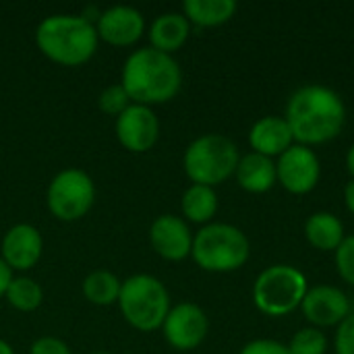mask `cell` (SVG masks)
<instances>
[{"label":"cell","instance_id":"cell-23","mask_svg":"<svg viewBox=\"0 0 354 354\" xmlns=\"http://www.w3.org/2000/svg\"><path fill=\"white\" fill-rule=\"evenodd\" d=\"M4 299H6V303L12 309H17L21 313H31V311H35L41 305L44 290H41V286L33 278H29V276H15L12 282L6 288Z\"/></svg>","mask_w":354,"mask_h":354},{"label":"cell","instance_id":"cell-1","mask_svg":"<svg viewBox=\"0 0 354 354\" xmlns=\"http://www.w3.org/2000/svg\"><path fill=\"white\" fill-rule=\"evenodd\" d=\"M284 118L299 145H322L340 135L346 120L342 97L319 83L299 87L286 104Z\"/></svg>","mask_w":354,"mask_h":354},{"label":"cell","instance_id":"cell-9","mask_svg":"<svg viewBox=\"0 0 354 354\" xmlns=\"http://www.w3.org/2000/svg\"><path fill=\"white\" fill-rule=\"evenodd\" d=\"M276 178L284 191L307 195L322 178V162L311 147L295 143L276 160Z\"/></svg>","mask_w":354,"mask_h":354},{"label":"cell","instance_id":"cell-31","mask_svg":"<svg viewBox=\"0 0 354 354\" xmlns=\"http://www.w3.org/2000/svg\"><path fill=\"white\" fill-rule=\"evenodd\" d=\"M344 203H346V209L354 216V178L344 187Z\"/></svg>","mask_w":354,"mask_h":354},{"label":"cell","instance_id":"cell-14","mask_svg":"<svg viewBox=\"0 0 354 354\" xmlns=\"http://www.w3.org/2000/svg\"><path fill=\"white\" fill-rule=\"evenodd\" d=\"M44 253L41 232L31 224L10 226L0 243V257L12 272H29L37 266Z\"/></svg>","mask_w":354,"mask_h":354},{"label":"cell","instance_id":"cell-19","mask_svg":"<svg viewBox=\"0 0 354 354\" xmlns=\"http://www.w3.org/2000/svg\"><path fill=\"white\" fill-rule=\"evenodd\" d=\"M305 239L317 251H336L344 241V224L332 212H315L305 222Z\"/></svg>","mask_w":354,"mask_h":354},{"label":"cell","instance_id":"cell-27","mask_svg":"<svg viewBox=\"0 0 354 354\" xmlns=\"http://www.w3.org/2000/svg\"><path fill=\"white\" fill-rule=\"evenodd\" d=\"M336 354H354V313H351L336 330L334 338Z\"/></svg>","mask_w":354,"mask_h":354},{"label":"cell","instance_id":"cell-11","mask_svg":"<svg viewBox=\"0 0 354 354\" xmlns=\"http://www.w3.org/2000/svg\"><path fill=\"white\" fill-rule=\"evenodd\" d=\"M114 133L118 143L131 153H147L160 139V120L149 106L131 104L116 116Z\"/></svg>","mask_w":354,"mask_h":354},{"label":"cell","instance_id":"cell-18","mask_svg":"<svg viewBox=\"0 0 354 354\" xmlns=\"http://www.w3.org/2000/svg\"><path fill=\"white\" fill-rule=\"evenodd\" d=\"M236 183L247 193H268L276 183V162L272 158H266L261 153L249 151L247 156H241L236 166Z\"/></svg>","mask_w":354,"mask_h":354},{"label":"cell","instance_id":"cell-20","mask_svg":"<svg viewBox=\"0 0 354 354\" xmlns=\"http://www.w3.org/2000/svg\"><path fill=\"white\" fill-rule=\"evenodd\" d=\"M236 12L234 0H185L183 15L195 27H220Z\"/></svg>","mask_w":354,"mask_h":354},{"label":"cell","instance_id":"cell-4","mask_svg":"<svg viewBox=\"0 0 354 354\" xmlns=\"http://www.w3.org/2000/svg\"><path fill=\"white\" fill-rule=\"evenodd\" d=\"M251 255L247 234L232 224L212 222L199 228L193 236V261L212 274H228L241 270Z\"/></svg>","mask_w":354,"mask_h":354},{"label":"cell","instance_id":"cell-5","mask_svg":"<svg viewBox=\"0 0 354 354\" xmlns=\"http://www.w3.org/2000/svg\"><path fill=\"white\" fill-rule=\"evenodd\" d=\"M118 307L124 322L137 332H156L170 311V295L151 274H135L122 280Z\"/></svg>","mask_w":354,"mask_h":354},{"label":"cell","instance_id":"cell-29","mask_svg":"<svg viewBox=\"0 0 354 354\" xmlns=\"http://www.w3.org/2000/svg\"><path fill=\"white\" fill-rule=\"evenodd\" d=\"M29 354H71V348L64 340L54 336H41L31 346Z\"/></svg>","mask_w":354,"mask_h":354},{"label":"cell","instance_id":"cell-6","mask_svg":"<svg viewBox=\"0 0 354 354\" xmlns=\"http://www.w3.org/2000/svg\"><path fill=\"white\" fill-rule=\"evenodd\" d=\"M239 160L241 153L232 139L207 133L189 143L183 156V168L193 185L214 189L236 172Z\"/></svg>","mask_w":354,"mask_h":354},{"label":"cell","instance_id":"cell-34","mask_svg":"<svg viewBox=\"0 0 354 354\" xmlns=\"http://www.w3.org/2000/svg\"><path fill=\"white\" fill-rule=\"evenodd\" d=\"M89 354H110V353H89Z\"/></svg>","mask_w":354,"mask_h":354},{"label":"cell","instance_id":"cell-8","mask_svg":"<svg viewBox=\"0 0 354 354\" xmlns=\"http://www.w3.org/2000/svg\"><path fill=\"white\" fill-rule=\"evenodd\" d=\"M95 203V183L93 178L79 170H60L48 185L46 205L50 214L60 222L83 220Z\"/></svg>","mask_w":354,"mask_h":354},{"label":"cell","instance_id":"cell-3","mask_svg":"<svg viewBox=\"0 0 354 354\" xmlns=\"http://www.w3.org/2000/svg\"><path fill=\"white\" fill-rule=\"evenodd\" d=\"M95 25L81 15H50L35 29L37 50L54 64L83 66L97 52Z\"/></svg>","mask_w":354,"mask_h":354},{"label":"cell","instance_id":"cell-17","mask_svg":"<svg viewBox=\"0 0 354 354\" xmlns=\"http://www.w3.org/2000/svg\"><path fill=\"white\" fill-rule=\"evenodd\" d=\"M191 35V23L183 12L158 15L149 25V46L158 52L174 56Z\"/></svg>","mask_w":354,"mask_h":354},{"label":"cell","instance_id":"cell-24","mask_svg":"<svg viewBox=\"0 0 354 354\" xmlns=\"http://www.w3.org/2000/svg\"><path fill=\"white\" fill-rule=\"evenodd\" d=\"M290 354H326L328 353V338L317 328H303L299 330L290 344H286Z\"/></svg>","mask_w":354,"mask_h":354},{"label":"cell","instance_id":"cell-10","mask_svg":"<svg viewBox=\"0 0 354 354\" xmlns=\"http://www.w3.org/2000/svg\"><path fill=\"white\" fill-rule=\"evenodd\" d=\"M162 334L166 342L180 353L195 351L203 344L209 332V319L205 311L195 303H180L176 307H170L164 324Z\"/></svg>","mask_w":354,"mask_h":354},{"label":"cell","instance_id":"cell-2","mask_svg":"<svg viewBox=\"0 0 354 354\" xmlns=\"http://www.w3.org/2000/svg\"><path fill=\"white\" fill-rule=\"evenodd\" d=\"M120 85L127 89L133 104L149 108L160 106L178 95L183 87V68L174 56L145 46L127 56Z\"/></svg>","mask_w":354,"mask_h":354},{"label":"cell","instance_id":"cell-15","mask_svg":"<svg viewBox=\"0 0 354 354\" xmlns=\"http://www.w3.org/2000/svg\"><path fill=\"white\" fill-rule=\"evenodd\" d=\"M193 232L189 224L172 214L158 216L149 226V245L166 261H183L191 255Z\"/></svg>","mask_w":354,"mask_h":354},{"label":"cell","instance_id":"cell-13","mask_svg":"<svg viewBox=\"0 0 354 354\" xmlns=\"http://www.w3.org/2000/svg\"><path fill=\"white\" fill-rule=\"evenodd\" d=\"M95 31L100 41L114 48H129L137 44L145 33V17L133 6H110L102 10L95 23Z\"/></svg>","mask_w":354,"mask_h":354},{"label":"cell","instance_id":"cell-21","mask_svg":"<svg viewBox=\"0 0 354 354\" xmlns=\"http://www.w3.org/2000/svg\"><path fill=\"white\" fill-rule=\"evenodd\" d=\"M180 209L185 216V222L191 224H212L216 212H218V195L212 187L203 185H191L180 199Z\"/></svg>","mask_w":354,"mask_h":354},{"label":"cell","instance_id":"cell-28","mask_svg":"<svg viewBox=\"0 0 354 354\" xmlns=\"http://www.w3.org/2000/svg\"><path fill=\"white\" fill-rule=\"evenodd\" d=\"M239 354H290L288 346L278 342V340H270V338H259V340H251L247 342Z\"/></svg>","mask_w":354,"mask_h":354},{"label":"cell","instance_id":"cell-33","mask_svg":"<svg viewBox=\"0 0 354 354\" xmlns=\"http://www.w3.org/2000/svg\"><path fill=\"white\" fill-rule=\"evenodd\" d=\"M0 354H15L12 346L6 340H0Z\"/></svg>","mask_w":354,"mask_h":354},{"label":"cell","instance_id":"cell-25","mask_svg":"<svg viewBox=\"0 0 354 354\" xmlns=\"http://www.w3.org/2000/svg\"><path fill=\"white\" fill-rule=\"evenodd\" d=\"M131 97L127 93V89L120 83H112L108 87H104L97 95V108L108 114V116H120L129 106H131Z\"/></svg>","mask_w":354,"mask_h":354},{"label":"cell","instance_id":"cell-22","mask_svg":"<svg viewBox=\"0 0 354 354\" xmlns=\"http://www.w3.org/2000/svg\"><path fill=\"white\" fill-rule=\"evenodd\" d=\"M120 286H122V280L116 274H112L108 270H95L83 280L81 288H83V297L91 305L110 307V305L118 303Z\"/></svg>","mask_w":354,"mask_h":354},{"label":"cell","instance_id":"cell-26","mask_svg":"<svg viewBox=\"0 0 354 354\" xmlns=\"http://www.w3.org/2000/svg\"><path fill=\"white\" fill-rule=\"evenodd\" d=\"M334 259H336V272L338 276L354 286V234L344 236V241L340 243V247L334 251Z\"/></svg>","mask_w":354,"mask_h":354},{"label":"cell","instance_id":"cell-32","mask_svg":"<svg viewBox=\"0 0 354 354\" xmlns=\"http://www.w3.org/2000/svg\"><path fill=\"white\" fill-rule=\"evenodd\" d=\"M346 168H348L351 176H353V178H354V143H353V145H351L348 153H346Z\"/></svg>","mask_w":354,"mask_h":354},{"label":"cell","instance_id":"cell-7","mask_svg":"<svg viewBox=\"0 0 354 354\" xmlns=\"http://www.w3.org/2000/svg\"><path fill=\"white\" fill-rule=\"evenodd\" d=\"M307 276L286 263H276L266 268L253 284L255 307L270 317H284L301 303L307 295Z\"/></svg>","mask_w":354,"mask_h":354},{"label":"cell","instance_id":"cell-12","mask_svg":"<svg viewBox=\"0 0 354 354\" xmlns=\"http://www.w3.org/2000/svg\"><path fill=\"white\" fill-rule=\"evenodd\" d=\"M301 311L311 328L317 330L340 326L353 313L348 297L340 288L328 284L309 288L301 303Z\"/></svg>","mask_w":354,"mask_h":354},{"label":"cell","instance_id":"cell-30","mask_svg":"<svg viewBox=\"0 0 354 354\" xmlns=\"http://www.w3.org/2000/svg\"><path fill=\"white\" fill-rule=\"evenodd\" d=\"M12 278H15V272L2 261V257H0V299L6 295V288H8V284L12 282Z\"/></svg>","mask_w":354,"mask_h":354},{"label":"cell","instance_id":"cell-16","mask_svg":"<svg viewBox=\"0 0 354 354\" xmlns=\"http://www.w3.org/2000/svg\"><path fill=\"white\" fill-rule=\"evenodd\" d=\"M249 145L255 153L274 160L295 145V137L284 116H263L251 127Z\"/></svg>","mask_w":354,"mask_h":354}]
</instances>
